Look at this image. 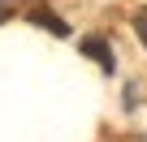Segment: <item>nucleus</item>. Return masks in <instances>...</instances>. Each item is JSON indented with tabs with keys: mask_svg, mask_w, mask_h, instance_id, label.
<instances>
[{
	"mask_svg": "<svg viewBox=\"0 0 147 142\" xmlns=\"http://www.w3.org/2000/svg\"><path fill=\"white\" fill-rule=\"evenodd\" d=\"M13 17V5H9V0H0V22H9Z\"/></svg>",
	"mask_w": 147,
	"mask_h": 142,
	"instance_id": "20e7f679",
	"label": "nucleus"
},
{
	"mask_svg": "<svg viewBox=\"0 0 147 142\" xmlns=\"http://www.w3.org/2000/svg\"><path fill=\"white\" fill-rule=\"evenodd\" d=\"M134 35H138V43L147 47V9H138V13H134Z\"/></svg>",
	"mask_w": 147,
	"mask_h": 142,
	"instance_id": "7ed1b4c3",
	"label": "nucleus"
},
{
	"mask_svg": "<svg viewBox=\"0 0 147 142\" xmlns=\"http://www.w3.org/2000/svg\"><path fill=\"white\" fill-rule=\"evenodd\" d=\"M30 22H35V26H43V30H52V35H61V39L69 35V26H65L56 13H48V9H30Z\"/></svg>",
	"mask_w": 147,
	"mask_h": 142,
	"instance_id": "f03ea898",
	"label": "nucleus"
},
{
	"mask_svg": "<svg viewBox=\"0 0 147 142\" xmlns=\"http://www.w3.org/2000/svg\"><path fill=\"white\" fill-rule=\"evenodd\" d=\"M82 52L100 60V69H104V73H113V52H108V43H104V39H82Z\"/></svg>",
	"mask_w": 147,
	"mask_h": 142,
	"instance_id": "f257e3e1",
	"label": "nucleus"
}]
</instances>
